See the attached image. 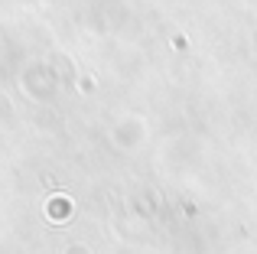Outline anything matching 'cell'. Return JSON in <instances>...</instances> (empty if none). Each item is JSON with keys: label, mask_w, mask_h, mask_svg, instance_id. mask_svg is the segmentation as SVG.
<instances>
[{"label": "cell", "mask_w": 257, "mask_h": 254, "mask_svg": "<svg viewBox=\"0 0 257 254\" xmlns=\"http://www.w3.org/2000/svg\"><path fill=\"white\" fill-rule=\"evenodd\" d=\"M69 209H72V205H69V199H65V196H59L56 202H49V218H65V215H69Z\"/></svg>", "instance_id": "6da1fadb"}]
</instances>
